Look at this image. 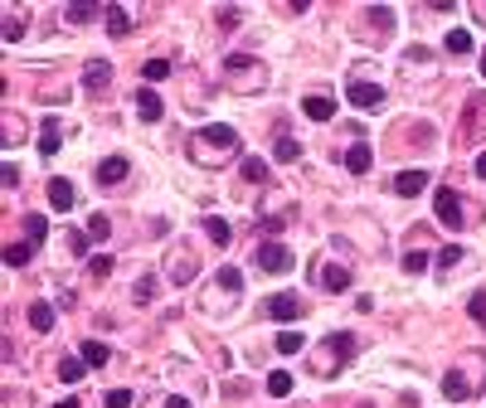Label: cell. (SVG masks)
Listing matches in <instances>:
<instances>
[{
	"label": "cell",
	"mask_w": 486,
	"mask_h": 408,
	"mask_svg": "<svg viewBox=\"0 0 486 408\" xmlns=\"http://www.w3.org/2000/svg\"><path fill=\"white\" fill-rule=\"evenodd\" d=\"M151 296H156V277H141L136 282V301H151Z\"/></svg>",
	"instance_id": "cell-43"
},
{
	"label": "cell",
	"mask_w": 486,
	"mask_h": 408,
	"mask_svg": "<svg viewBox=\"0 0 486 408\" xmlns=\"http://www.w3.org/2000/svg\"><path fill=\"white\" fill-rule=\"evenodd\" d=\"M73 199H78V190H73L69 180H49V204H53L59 214H69V209H73Z\"/></svg>",
	"instance_id": "cell-15"
},
{
	"label": "cell",
	"mask_w": 486,
	"mask_h": 408,
	"mask_svg": "<svg viewBox=\"0 0 486 408\" xmlns=\"http://www.w3.org/2000/svg\"><path fill=\"white\" fill-rule=\"evenodd\" d=\"M107 229H112V224H107V214H93V219H88V238H107Z\"/></svg>",
	"instance_id": "cell-41"
},
{
	"label": "cell",
	"mask_w": 486,
	"mask_h": 408,
	"mask_svg": "<svg viewBox=\"0 0 486 408\" xmlns=\"http://www.w3.org/2000/svg\"><path fill=\"white\" fill-rule=\"evenodd\" d=\"M263 83H267V68L253 54H229L224 59V88H234V92H263Z\"/></svg>",
	"instance_id": "cell-2"
},
{
	"label": "cell",
	"mask_w": 486,
	"mask_h": 408,
	"mask_svg": "<svg viewBox=\"0 0 486 408\" xmlns=\"http://www.w3.org/2000/svg\"><path fill=\"white\" fill-rule=\"evenodd\" d=\"M59 408H78V398H64V403H59Z\"/></svg>",
	"instance_id": "cell-48"
},
{
	"label": "cell",
	"mask_w": 486,
	"mask_h": 408,
	"mask_svg": "<svg viewBox=\"0 0 486 408\" xmlns=\"http://www.w3.org/2000/svg\"><path fill=\"white\" fill-rule=\"evenodd\" d=\"M302 112H306L311 122H331V117H336V102H331L326 92H316V97H306V102H302Z\"/></svg>",
	"instance_id": "cell-16"
},
{
	"label": "cell",
	"mask_w": 486,
	"mask_h": 408,
	"mask_svg": "<svg viewBox=\"0 0 486 408\" xmlns=\"http://www.w3.org/2000/svg\"><path fill=\"white\" fill-rule=\"evenodd\" d=\"M127 170H132V161H127V156H107V161L97 166V180H102V185H122V180H127Z\"/></svg>",
	"instance_id": "cell-14"
},
{
	"label": "cell",
	"mask_w": 486,
	"mask_h": 408,
	"mask_svg": "<svg viewBox=\"0 0 486 408\" xmlns=\"http://www.w3.org/2000/svg\"><path fill=\"white\" fill-rule=\"evenodd\" d=\"M59 112H49L44 127H39V156H59V146H64V131H59Z\"/></svg>",
	"instance_id": "cell-9"
},
{
	"label": "cell",
	"mask_w": 486,
	"mask_h": 408,
	"mask_svg": "<svg viewBox=\"0 0 486 408\" xmlns=\"http://www.w3.org/2000/svg\"><path fill=\"white\" fill-rule=\"evenodd\" d=\"M25 233H29V243H44V233H49V219H44V214H29V219H25Z\"/></svg>",
	"instance_id": "cell-31"
},
{
	"label": "cell",
	"mask_w": 486,
	"mask_h": 408,
	"mask_svg": "<svg viewBox=\"0 0 486 408\" xmlns=\"http://www.w3.org/2000/svg\"><path fill=\"white\" fill-rule=\"evenodd\" d=\"M69 253H78V258H83V253H88V233L73 229V233H69Z\"/></svg>",
	"instance_id": "cell-42"
},
{
	"label": "cell",
	"mask_w": 486,
	"mask_h": 408,
	"mask_svg": "<svg viewBox=\"0 0 486 408\" xmlns=\"http://www.w3.org/2000/svg\"><path fill=\"white\" fill-rule=\"evenodd\" d=\"M302 345H306V340H302V331H282V335H278V355H297Z\"/></svg>",
	"instance_id": "cell-32"
},
{
	"label": "cell",
	"mask_w": 486,
	"mask_h": 408,
	"mask_svg": "<svg viewBox=\"0 0 486 408\" xmlns=\"http://www.w3.org/2000/svg\"><path fill=\"white\" fill-rule=\"evenodd\" d=\"M273 156H278V161H282V166H292V161H297V156H302V146H297V141H292V136H278V146H273Z\"/></svg>",
	"instance_id": "cell-25"
},
{
	"label": "cell",
	"mask_w": 486,
	"mask_h": 408,
	"mask_svg": "<svg viewBox=\"0 0 486 408\" xmlns=\"http://www.w3.org/2000/svg\"><path fill=\"white\" fill-rule=\"evenodd\" d=\"M462 258H467V253H462V248H457V243H448V248H443V253H438V268H457V263H462Z\"/></svg>",
	"instance_id": "cell-36"
},
{
	"label": "cell",
	"mask_w": 486,
	"mask_h": 408,
	"mask_svg": "<svg viewBox=\"0 0 486 408\" xmlns=\"http://www.w3.org/2000/svg\"><path fill=\"white\" fill-rule=\"evenodd\" d=\"M263 311L273 316V321H297V316H302V296H297V292H278Z\"/></svg>",
	"instance_id": "cell-8"
},
{
	"label": "cell",
	"mask_w": 486,
	"mask_h": 408,
	"mask_svg": "<svg viewBox=\"0 0 486 408\" xmlns=\"http://www.w3.org/2000/svg\"><path fill=\"white\" fill-rule=\"evenodd\" d=\"M166 408H190V398H180V394H171V398H166Z\"/></svg>",
	"instance_id": "cell-46"
},
{
	"label": "cell",
	"mask_w": 486,
	"mask_h": 408,
	"mask_svg": "<svg viewBox=\"0 0 486 408\" xmlns=\"http://www.w3.org/2000/svg\"><path fill=\"white\" fill-rule=\"evenodd\" d=\"M102 20H107V34H117V39L132 29V20H127V10H122V5H107V10H102Z\"/></svg>",
	"instance_id": "cell-21"
},
{
	"label": "cell",
	"mask_w": 486,
	"mask_h": 408,
	"mask_svg": "<svg viewBox=\"0 0 486 408\" xmlns=\"http://www.w3.org/2000/svg\"><path fill=\"white\" fill-rule=\"evenodd\" d=\"M443 49H448V54H457V59H462V54H472V34H467V29H448Z\"/></svg>",
	"instance_id": "cell-23"
},
{
	"label": "cell",
	"mask_w": 486,
	"mask_h": 408,
	"mask_svg": "<svg viewBox=\"0 0 486 408\" xmlns=\"http://www.w3.org/2000/svg\"><path fill=\"white\" fill-rule=\"evenodd\" d=\"M219 25H224V29H234V25H239V10H234V5H229V10H219Z\"/></svg>",
	"instance_id": "cell-44"
},
{
	"label": "cell",
	"mask_w": 486,
	"mask_h": 408,
	"mask_svg": "<svg viewBox=\"0 0 486 408\" xmlns=\"http://www.w3.org/2000/svg\"><path fill=\"white\" fill-rule=\"evenodd\" d=\"M462 136H467V141H486V97H467Z\"/></svg>",
	"instance_id": "cell-7"
},
{
	"label": "cell",
	"mask_w": 486,
	"mask_h": 408,
	"mask_svg": "<svg viewBox=\"0 0 486 408\" xmlns=\"http://www.w3.org/2000/svg\"><path fill=\"white\" fill-rule=\"evenodd\" d=\"M369 25H380V29H394V10H389V5H374V10H369Z\"/></svg>",
	"instance_id": "cell-37"
},
{
	"label": "cell",
	"mask_w": 486,
	"mask_h": 408,
	"mask_svg": "<svg viewBox=\"0 0 486 408\" xmlns=\"http://www.w3.org/2000/svg\"><path fill=\"white\" fill-rule=\"evenodd\" d=\"M481 78H486V54H481Z\"/></svg>",
	"instance_id": "cell-49"
},
{
	"label": "cell",
	"mask_w": 486,
	"mask_h": 408,
	"mask_svg": "<svg viewBox=\"0 0 486 408\" xmlns=\"http://www.w3.org/2000/svg\"><path fill=\"white\" fill-rule=\"evenodd\" d=\"M292 384H297V379H292L287 370H273V374H267V394H273V398H287Z\"/></svg>",
	"instance_id": "cell-24"
},
{
	"label": "cell",
	"mask_w": 486,
	"mask_h": 408,
	"mask_svg": "<svg viewBox=\"0 0 486 408\" xmlns=\"http://www.w3.org/2000/svg\"><path fill=\"white\" fill-rule=\"evenodd\" d=\"M476 175L486 180V151H481V156H476Z\"/></svg>",
	"instance_id": "cell-47"
},
{
	"label": "cell",
	"mask_w": 486,
	"mask_h": 408,
	"mask_svg": "<svg viewBox=\"0 0 486 408\" xmlns=\"http://www.w3.org/2000/svg\"><path fill=\"white\" fill-rule=\"evenodd\" d=\"M83 83H88L93 92H97L102 83H112V64H102V59H93V64H88V73H83Z\"/></svg>",
	"instance_id": "cell-22"
},
{
	"label": "cell",
	"mask_w": 486,
	"mask_h": 408,
	"mask_svg": "<svg viewBox=\"0 0 486 408\" xmlns=\"http://www.w3.org/2000/svg\"><path fill=\"white\" fill-rule=\"evenodd\" d=\"M350 355H355V340H350L345 331H336V335L326 340V350H321V365H316V374H331V365H336V360L345 365Z\"/></svg>",
	"instance_id": "cell-5"
},
{
	"label": "cell",
	"mask_w": 486,
	"mask_h": 408,
	"mask_svg": "<svg viewBox=\"0 0 486 408\" xmlns=\"http://www.w3.org/2000/svg\"><path fill=\"white\" fill-rule=\"evenodd\" d=\"M190 156H195L199 166H219V161L239 156V131H234V127H224V122L199 127V136L190 141Z\"/></svg>",
	"instance_id": "cell-1"
},
{
	"label": "cell",
	"mask_w": 486,
	"mask_h": 408,
	"mask_svg": "<svg viewBox=\"0 0 486 408\" xmlns=\"http://www.w3.org/2000/svg\"><path fill=\"white\" fill-rule=\"evenodd\" d=\"M428 190V170H404V175H394V194L399 199H413V194H423Z\"/></svg>",
	"instance_id": "cell-11"
},
{
	"label": "cell",
	"mask_w": 486,
	"mask_h": 408,
	"mask_svg": "<svg viewBox=\"0 0 486 408\" xmlns=\"http://www.w3.org/2000/svg\"><path fill=\"white\" fill-rule=\"evenodd\" d=\"M345 97L355 102L360 112H380V107H385V88H380V83H365V78H355V83L345 88Z\"/></svg>",
	"instance_id": "cell-4"
},
{
	"label": "cell",
	"mask_w": 486,
	"mask_h": 408,
	"mask_svg": "<svg viewBox=\"0 0 486 408\" xmlns=\"http://www.w3.org/2000/svg\"><path fill=\"white\" fill-rule=\"evenodd\" d=\"M102 408H132V394H127V389H112V394H102Z\"/></svg>",
	"instance_id": "cell-39"
},
{
	"label": "cell",
	"mask_w": 486,
	"mask_h": 408,
	"mask_svg": "<svg viewBox=\"0 0 486 408\" xmlns=\"http://www.w3.org/2000/svg\"><path fill=\"white\" fill-rule=\"evenodd\" d=\"M433 214H438L443 229H462V224H467V219H462V199H457L452 185H443V190L433 194Z\"/></svg>",
	"instance_id": "cell-3"
},
{
	"label": "cell",
	"mask_w": 486,
	"mask_h": 408,
	"mask_svg": "<svg viewBox=\"0 0 486 408\" xmlns=\"http://www.w3.org/2000/svg\"><path fill=\"white\" fill-rule=\"evenodd\" d=\"M443 394H448V398H467V394H472V384H467V379H462V374L452 370V374L443 379Z\"/></svg>",
	"instance_id": "cell-29"
},
{
	"label": "cell",
	"mask_w": 486,
	"mask_h": 408,
	"mask_svg": "<svg viewBox=\"0 0 486 408\" xmlns=\"http://www.w3.org/2000/svg\"><path fill=\"white\" fill-rule=\"evenodd\" d=\"M20 34H25V25H20V20H5V39H10V44H15V39H20Z\"/></svg>",
	"instance_id": "cell-45"
},
{
	"label": "cell",
	"mask_w": 486,
	"mask_h": 408,
	"mask_svg": "<svg viewBox=\"0 0 486 408\" xmlns=\"http://www.w3.org/2000/svg\"><path fill=\"white\" fill-rule=\"evenodd\" d=\"M88 374V360H83V355H64V360H59V379L64 384H78Z\"/></svg>",
	"instance_id": "cell-20"
},
{
	"label": "cell",
	"mask_w": 486,
	"mask_h": 408,
	"mask_svg": "<svg viewBox=\"0 0 486 408\" xmlns=\"http://www.w3.org/2000/svg\"><path fill=\"white\" fill-rule=\"evenodd\" d=\"M204 233H209L214 243H219V248H229V238H234V229H229L224 219H204Z\"/></svg>",
	"instance_id": "cell-27"
},
{
	"label": "cell",
	"mask_w": 486,
	"mask_h": 408,
	"mask_svg": "<svg viewBox=\"0 0 486 408\" xmlns=\"http://www.w3.org/2000/svg\"><path fill=\"white\" fill-rule=\"evenodd\" d=\"M321 287H326V292H345V287H350V268L326 263V268H321Z\"/></svg>",
	"instance_id": "cell-18"
},
{
	"label": "cell",
	"mask_w": 486,
	"mask_h": 408,
	"mask_svg": "<svg viewBox=\"0 0 486 408\" xmlns=\"http://www.w3.org/2000/svg\"><path fill=\"white\" fill-rule=\"evenodd\" d=\"M467 311H472V316H476V321L486 326V292H472V301H467Z\"/></svg>",
	"instance_id": "cell-40"
},
{
	"label": "cell",
	"mask_w": 486,
	"mask_h": 408,
	"mask_svg": "<svg viewBox=\"0 0 486 408\" xmlns=\"http://www.w3.org/2000/svg\"><path fill=\"white\" fill-rule=\"evenodd\" d=\"M83 360H88V370H102V365H107V345H102V340H88V345H83Z\"/></svg>",
	"instance_id": "cell-28"
},
{
	"label": "cell",
	"mask_w": 486,
	"mask_h": 408,
	"mask_svg": "<svg viewBox=\"0 0 486 408\" xmlns=\"http://www.w3.org/2000/svg\"><path fill=\"white\" fill-rule=\"evenodd\" d=\"M112 268H117V263L107 258V253H97V258H88V272H93L97 282H102V277H112Z\"/></svg>",
	"instance_id": "cell-33"
},
{
	"label": "cell",
	"mask_w": 486,
	"mask_h": 408,
	"mask_svg": "<svg viewBox=\"0 0 486 408\" xmlns=\"http://www.w3.org/2000/svg\"><path fill=\"white\" fill-rule=\"evenodd\" d=\"M404 272H428V253L423 248H413L409 258H404Z\"/></svg>",
	"instance_id": "cell-38"
},
{
	"label": "cell",
	"mask_w": 486,
	"mask_h": 408,
	"mask_svg": "<svg viewBox=\"0 0 486 408\" xmlns=\"http://www.w3.org/2000/svg\"><path fill=\"white\" fill-rule=\"evenodd\" d=\"M195 272H199V263L190 258V253H175V258H171V282H175V287L195 282Z\"/></svg>",
	"instance_id": "cell-17"
},
{
	"label": "cell",
	"mask_w": 486,
	"mask_h": 408,
	"mask_svg": "<svg viewBox=\"0 0 486 408\" xmlns=\"http://www.w3.org/2000/svg\"><path fill=\"white\" fill-rule=\"evenodd\" d=\"M214 282H219V292H239V287H243V272H239V268H219V277H214Z\"/></svg>",
	"instance_id": "cell-30"
},
{
	"label": "cell",
	"mask_w": 486,
	"mask_h": 408,
	"mask_svg": "<svg viewBox=\"0 0 486 408\" xmlns=\"http://www.w3.org/2000/svg\"><path fill=\"white\" fill-rule=\"evenodd\" d=\"M253 263H258L263 272H292V253H287L282 243H258Z\"/></svg>",
	"instance_id": "cell-6"
},
{
	"label": "cell",
	"mask_w": 486,
	"mask_h": 408,
	"mask_svg": "<svg viewBox=\"0 0 486 408\" xmlns=\"http://www.w3.org/2000/svg\"><path fill=\"white\" fill-rule=\"evenodd\" d=\"M53 321H59L53 301H29V326H34L39 335H49V331H53Z\"/></svg>",
	"instance_id": "cell-12"
},
{
	"label": "cell",
	"mask_w": 486,
	"mask_h": 408,
	"mask_svg": "<svg viewBox=\"0 0 486 408\" xmlns=\"http://www.w3.org/2000/svg\"><path fill=\"white\" fill-rule=\"evenodd\" d=\"M29 258H34V243H10V248H5V263H10V268H25Z\"/></svg>",
	"instance_id": "cell-26"
},
{
	"label": "cell",
	"mask_w": 486,
	"mask_h": 408,
	"mask_svg": "<svg viewBox=\"0 0 486 408\" xmlns=\"http://www.w3.org/2000/svg\"><path fill=\"white\" fill-rule=\"evenodd\" d=\"M136 112H141V122H160V117H166V97L151 92V88H141L136 92Z\"/></svg>",
	"instance_id": "cell-10"
},
{
	"label": "cell",
	"mask_w": 486,
	"mask_h": 408,
	"mask_svg": "<svg viewBox=\"0 0 486 408\" xmlns=\"http://www.w3.org/2000/svg\"><path fill=\"white\" fill-rule=\"evenodd\" d=\"M166 73H171V64H166V59H146V64H141V78H151V83H160Z\"/></svg>",
	"instance_id": "cell-34"
},
{
	"label": "cell",
	"mask_w": 486,
	"mask_h": 408,
	"mask_svg": "<svg viewBox=\"0 0 486 408\" xmlns=\"http://www.w3.org/2000/svg\"><path fill=\"white\" fill-rule=\"evenodd\" d=\"M93 15H102V10H97V5H69V10H64V20H73V25H88Z\"/></svg>",
	"instance_id": "cell-35"
},
{
	"label": "cell",
	"mask_w": 486,
	"mask_h": 408,
	"mask_svg": "<svg viewBox=\"0 0 486 408\" xmlns=\"http://www.w3.org/2000/svg\"><path fill=\"white\" fill-rule=\"evenodd\" d=\"M369 166H374V151H369L365 141H355V146L345 151V170H350V175H369Z\"/></svg>",
	"instance_id": "cell-13"
},
{
	"label": "cell",
	"mask_w": 486,
	"mask_h": 408,
	"mask_svg": "<svg viewBox=\"0 0 486 408\" xmlns=\"http://www.w3.org/2000/svg\"><path fill=\"white\" fill-rule=\"evenodd\" d=\"M239 170H243V180H253V185H267V180H273V170H267V161H263V156H243V161H239Z\"/></svg>",
	"instance_id": "cell-19"
}]
</instances>
